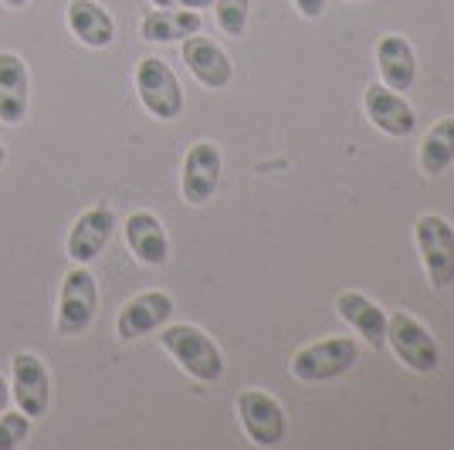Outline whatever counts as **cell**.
<instances>
[{"label":"cell","mask_w":454,"mask_h":450,"mask_svg":"<svg viewBox=\"0 0 454 450\" xmlns=\"http://www.w3.org/2000/svg\"><path fill=\"white\" fill-rule=\"evenodd\" d=\"M11 400L31 420L48 413V407H51V376H48V366L41 362V356L18 353L11 359Z\"/></svg>","instance_id":"9"},{"label":"cell","mask_w":454,"mask_h":450,"mask_svg":"<svg viewBox=\"0 0 454 450\" xmlns=\"http://www.w3.org/2000/svg\"><path fill=\"white\" fill-rule=\"evenodd\" d=\"M173 315V299L167 291H143L122 305L119 319H115V336L133 342L139 336H150L156 329H163Z\"/></svg>","instance_id":"12"},{"label":"cell","mask_w":454,"mask_h":450,"mask_svg":"<svg viewBox=\"0 0 454 450\" xmlns=\"http://www.w3.org/2000/svg\"><path fill=\"white\" fill-rule=\"evenodd\" d=\"M65 20H68V31L85 48L102 51L115 41V20L98 0H72L68 11H65Z\"/></svg>","instance_id":"18"},{"label":"cell","mask_w":454,"mask_h":450,"mask_svg":"<svg viewBox=\"0 0 454 450\" xmlns=\"http://www.w3.org/2000/svg\"><path fill=\"white\" fill-rule=\"evenodd\" d=\"M414 241L424 271H427V282L441 295L444 288L454 284V227L437 213H424L414 227Z\"/></svg>","instance_id":"5"},{"label":"cell","mask_w":454,"mask_h":450,"mask_svg":"<svg viewBox=\"0 0 454 450\" xmlns=\"http://www.w3.org/2000/svg\"><path fill=\"white\" fill-rule=\"evenodd\" d=\"M214 11H217V27L227 38H245L251 0H214Z\"/></svg>","instance_id":"21"},{"label":"cell","mask_w":454,"mask_h":450,"mask_svg":"<svg viewBox=\"0 0 454 450\" xmlns=\"http://www.w3.org/2000/svg\"><path fill=\"white\" fill-rule=\"evenodd\" d=\"M221 173H224V152L217 143L200 139L193 143L184 156V173H180V193L190 206H204L217 193L221 183Z\"/></svg>","instance_id":"8"},{"label":"cell","mask_w":454,"mask_h":450,"mask_svg":"<svg viewBox=\"0 0 454 450\" xmlns=\"http://www.w3.org/2000/svg\"><path fill=\"white\" fill-rule=\"evenodd\" d=\"M136 92L143 109L160 119V122H173L176 115L184 112V89L180 78L173 75V68L163 58H143L136 65Z\"/></svg>","instance_id":"4"},{"label":"cell","mask_w":454,"mask_h":450,"mask_svg":"<svg viewBox=\"0 0 454 450\" xmlns=\"http://www.w3.org/2000/svg\"><path fill=\"white\" fill-rule=\"evenodd\" d=\"M113 234H115V213L109 206L85 210L75 221V227L68 230V258L75 264H92L106 251Z\"/></svg>","instance_id":"15"},{"label":"cell","mask_w":454,"mask_h":450,"mask_svg":"<svg viewBox=\"0 0 454 450\" xmlns=\"http://www.w3.org/2000/svg\"><path fill=\"white\" fill-rule=\"evenodd\" d=\"M292 4H295V11H299L302 18L316 20L325 14V4H329V0H292Z\"/></svg>","instance_id":"24"},{"label":"cell","mask_w":454,"mask_h":450,"mask_svg":"<svg viewBox=\"0 0 454 450\" xmlns=\"http://www.w3.org/2000/svg\"><path fill=\"white\" fill-rule=\"evenodd\" d=\"M7 403H11V383H7L4 373H0V413L7 410Z\"/></svg>","instance_id":"25"},{"label":"cell","mask_w":454,"mask_h":450,"mask_svg":"<svg viewBox=\"0 0 454 450\" xmlns=\"http://www.w3.org/2000/svg\"><path fill=\"white\" fill-rule=\"evenodd\" d=\"M95 312H98V284H95V275L85 264H75L65 275V282H61L55 329L61 336H85L92 329Z\"/></svg>","instance_id":"3"},{"label":"cell","mask_w":454,"mask_h":450,"mask_svg":"<svg viewBox=\"0 0 454 450\" xmlns=\"http://www.w3.org/2000/svg\"><path fill=\"white\" fill-rule=\"evenodd\" d=\"M454 163V119L434 122L420 143V169L427 176H441Z\"/></svg>","instance_id":"20"},{"label":"cell","mask_w":454,"mask_h":450,"mask_svg":"<svg viewBox=\"0 0 454 450\" xmlns=\"http://www.w3.org/2000/svg\"><path fill=\"white\" fill-rule=\"evenodd\" d=\"M336 312L356 336H363L366 345H373V349L387 345V319L390 315L373 299H366L363 291H342L336 299Z\"/></svg>","instance_id":"16"},{"label":"cell","mask_w":454,"mask_h":450,"mask_svg":"<svg viewBox=\"0 0 454 450\" xmlns=\"http://www.w3.org/2000/svg\"><path fill=\"white\" fill-rule=\"evenodd\" d=\"M363 109L366 119L377 126L383 136L390 139H407L417 129V112L411 109V102L400 92L387 89L383 81H373L366 92H363Z\"/></svg>","instance_id":"10"},{"label":"cell","mask_w":454,"mask_h":450,"mask_svg":"<svg viewBox=\"0 0 454 450\" xmlns=\"http://www.w3.org/2000/svg\"><path fill=\"white\" fill-rule=\"evenodd\" d=\"M160 342H163V349L170 353L173 362H176L190 379H197V383H217V379L224 376V356H221L217 342H214L204 329H197V325H190V322L163 325Z\"/></svg>","instance_id":"1"},{"label":"cell","mask_w":454,"mask_h":450,"mask_svg":"<svg viewBox=\"0 0 454 450\" xmlns=\"http://www.w3.org/2000/svg\"><path fill=\"white\" fill-rule=\"evenodd\" d=\"M197 31H200V14L197 11H173V7H156L139 24V35L153 41V44L184 41L190 35H197Z\"/></svg>","instance_id":"19"},{"label":"cell","mask_w":454,"mask_h":450,"mask_svg":"<svg viewBox=\"0 0 454 450\" xmlns=\"http://www.w3.org/2000/svg\"><path fill=\"white\" fill-rule=\"evenodd\" d=\"M0 4H4V7H11V11H24L31 0H0Z\"/></svg>","instance_id":"26"},{"label":"cell","mask_w":454,"mask_h":450,"mask_svg":"<svg viewBox=\"0 0 454 450\" xmlns=\"http://www.w3.org/2000/svg\"><path fill=\"white\" fill-rule=\"evenodd\" d=\"M31 437V416L20 410L0 413V450H14Z\"/></svg>","instance_id":"22"},{"label":"cell","mask_w":454,"mask_h":450,"mask_svg":"<svg viewBox=\"0 0 454 450\" xmlns=\"http://www.w3.org/2000/svg\"><path fill=\"white\" fill-rule=\"evenodd\" d=\"M238 420L245 427L247 440L258 447H278L288 433L282 403L265 390H241L238 393Z\"/></svg>","instance_id":"7"},{"label":"cell","mask_w":454,"mask_h":450,"mask_svg":"<svg viewBox=\"0 0 454 450\" xmlns=\"http://www.w3.org/2000/svg\"><path fill=\"white\" fill-rule=\"evenodd\" d=\"M31 109V75L18 51H0V122L20 126Z\"/></svg>","instance_id":"13"},{"label":"cell","mask_w":454,"mask_h":450,"mask_svg":"<svg viewBox=\"0 0 454 450\" xmlns=\"http://www.w3.org/2000/svg\"><path fill=\"white\" fill-rule=\"evenodd\" d=\"M387 342L411 373H434L441 362V345L431 336V329L407 312H397L387 319Z\"/></svg>","instance_id":"6"},{"label":"cell","mask_w":454,"mask_h":450,"mask_svg":"<svg viewBox=\"0 0 454 450\" xmlns=\"http://www.w3.org/2000/svg\"><path fill=\"white\" fill-rule=\"evenodd\" d=\"M180 55H184V65L190 68V75L197 78L204 89H224L231 75H234V65H231L224 48L217 41L204 38L200 31L184 38Z\"/></svg>","instance_id":"14"},{"label":"cell","mask_w":454,"mask_h":450,"mask_svg":"<svg viewBox=\"0 0 454 450\" xmlns=\"http://www.w3.org/2000/svg\"><path fill=\"white\" fill-rule=\"evenodd\" d=\"M360 356V345L356 338L349 336H333L319 338V342H309L302 345L295 356H292V376L299 383H325V379H336L346 369L356 366Z\"/></svg>","instance_id":"2"},{"label":"cell","mask_w":454,"mask_h":450,"mask_svg":"<svg viewBox=\"0 0 454 450\" xmlns=\"http://www.w3.org/2000/svg\"><path fill=\"white\" fill-rule=\"evenodd\" d=\"M153 7H173V11H207L214 0H153Z\"/></svg>","instance_id":"23"},{"label":"cell","mask_w":454,"mask_h":450,"mask_svg":"<svg viewBox=\"0 0 454 450\" xmlns=\"http://www.w3.org/2000/svg\"><path fill=\"white\" fill-rule=\"evenodd\" d=\"M380 81L394 92H411L417 81V55L403 35H383L377 41Z\"/></svg>","instance_id":"17"},{"label":"cell","mask_w":454,"mask_h":450,"mask_svg":"<svg viewBox=\"0 0 454 450\" xmlns=\"http://www.w3.org/2000/svg\"><path fill=\"white\" fill-rule=\"evenodd\" d=\"M122 234H126V247L139 264L146 268H163L170 261V237H167V227L163 221L150 213V210H136L126 217L122 224Z\"/></svg>","instance_id":"11"},{"label":"cell","mask_w":454,"mask_h":450,"mask_svg":"<svg viewBox=\"0 0 454 450\" xmlns=\"http://www.w3.org/2000/svg\"><path fill=\"white\" fill-rule=\"evenodd\" d=\"M4 163H7V150H4V146H0V167H4Z\"/></svg>","instance_id":"27"}]
</instances>
